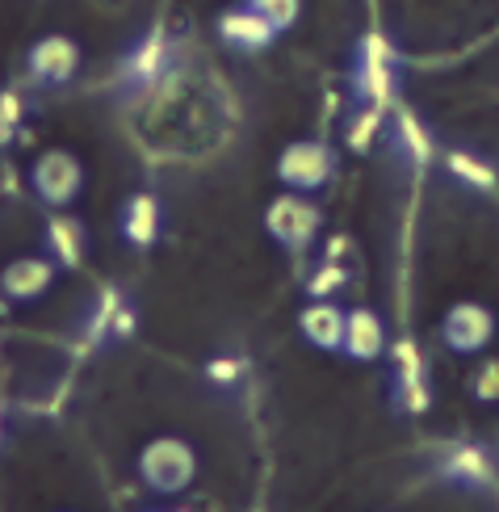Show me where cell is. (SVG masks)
Returning <instances> with one entry per match:
<instances>
[{"instance_id": "21", "label": "cell", "mask_w": 499, "mask_h": 512, "mask_svg": "<svg viewBox=\"0 0 499 512\" xmlns=\"http://www.w3.org/2000/svg\"><path fill=\"white\" fill-rule=\"evenodd\" d=\"M206 378L214 382V387H231V382L240 378V361L235 357H214V361H206Z\"/></svg>"}, {"instance_id": "7", "label": "cell", "mask_w": 499, "mask_h": 512, "mask_svg": "<svg viewBox=\"0 0 499 512\" xmlns=\"http://www.w3.org/2000/svg\"><path fill=\"white\" fill-rule=\"evenodd\" d=\"M277 34H281V30H277L256 5H248V0H235V5L219 17V38H223V47L240 51V55H256V51L273 47Z\"/></svg>"}, {"instance_id": "10", "label": "cell", "mask_w": 499, "mask_h": 512, "mask_svg": "<svg viewBox=\"0 0 499 512\" xmlns=\"http://www.w3.org/2000/svg\"><path fill=\"white\" fill-rule=\"evenodd\" d=\"M55 286V256H17L0 273L5 303H34Z\"/></svg>"}, {"instance_id": "13", "label": "cell", "mask_w": 499, "mask_h": 512, "mask_svg": "<svg viewBox=\"0 0 499 512\" xmlns=\"http://www.w3.org/2000/svg\"><path fill=\"white\" fill-rule=\"evenodd\" d=\"M84 223L76 215H68V210H55L51 223H47V252L55 256V265L63 269H76L84 261Z\"/></svg>"}, {"instance_id": "4", "label": "cell", "mask_w": 499, "mask_h": 512, "mask_svg": "<svg viewBox=\"0 0 499 512\" xmlns=\"http://www.w3.org/2000/svg\"><path fill=\"white\" fill-rule=\"evenodd\" d=\"M336 177V147L323 139H294L277 156V181L298 194H319Z\"/></svg>"}, {"instance_id": "2", "label": "cell", "mask_w": 499, "mask_h": 512, "mask_svg": "<svg viewBox=\"0 0 499 512\" xmlns=\"http://www.w3.org/2000/svg\"><path fill=\"white\" fill-rule=\"evenodd\" d=\"M30 189L47 210H68L84 194V164L68 147H47L30 164Z\"/></svg>"}, {"instance_id": "8", "label": "cell", "mask_w": 499, "mask_h": 512, "mask_svg": "<svg viewBox=\"0 0 499 512\" xmlns=\"http://www.w3.org/2000/svg\"><path fill=\"white\" fill-rule=\"evenodd\" d=\"M353 93L370 105H386L390 93H395V59H390V47L370 34L361 42V55H357V72H353Z\"/></svg>"}, {"instance_id": "17", "label": "cell", "mask_w": 499, "mask_h": 512, "mask_svg": "<svg viewBox=\"0 0 499 512\" xmlns=\"http://www.w3.org/2000/svg\"><path fill=\"white\" fill-rule=\"evenodd\" d=\"M378 131H382V105H365L357 118H349V147L353 152H370Z\"/></svg>"}, {"instance_id": "15", "label": "cell", "mask_w": 499, "mask_h": 512, "mask_svg": "<svg viewBox=\"0 0 499 512\" xmlns=\"http://www.w3.org/2000/svg\"><path fill=\"white\" fill-rule=\"evenodd\" d=\"M164 63H168V42H164L160 34L143 38L139 47L130 51V59H126V84H135V89H147V84L164 72Z\"/></svg>"}, {"instance_id": "12", "label": "cell", "mask_w": 499, "mask_h": 512, "mask_svg": "<svg viewBox=\"0 0 499 512\" xmlns=\"http://www.w3.org/2000/svg\"><path fill=\"white\" fill-rule=\"evenodd\" d=\"M386 319L370 307H353L349 311V328H344V357H353V361H374L386 353Z\"/></svg>"}, {"instance_id": "20", "label": "cell", "mask_w": 499, "mask_h": 512, "mask_svg": "<svg viewBox=\"0 0 499 512\" xmlns=\"http://www.w3.org/2000/svg\"><path fill=\"white\" fill-rule=\"evenodd\" d=\"M344 286H349V273H344V265H332V261L319 269V277H307V294L311 298H332Z\"/></svg>"}, {"instance_id": "1", "label": "cell", "mask_w": 499, "mask_h": 512, "mask_svg": "<svg viewBox=\"0 0 499 512\" xmlns=\"http://www.w3.org/2000/svg\"><path fill=\"white\" fill-rule=\"evenodd\" d=\"M135 475L151 496H164V500L181 496L193 487V479H198V450H193V441H185L177 433H160L139 450Z\"/></svg>"}, {"instance_id": "5", "label": "cell", "mask_w": 499, "mask_h": 512, "mask_svg": "<svg viewBox=\"0 0 499 512\" xmlns=\"http://www.w3.org/2000/svg\"><path fill=\"white\" fill-rule=\"evenodd\" d=\"M495 340V311L487 303L462 298L441 315V345L458 357H479Z\"/></svg>"}, {"instance_id": "3", "label": "cell", "mask_w": 499, "mask_h": 512, "mask_svg": "<svg viewBox=\"0 0 499 512\" xmlns=\"http://www.w3.org/2000/svg\"><path fill=\"white\" fill-rule=\"evenodd\" d=\"M319 227H323V215L311 202V194L290 189V194H277L265 206V231L273 236V244L286 248V252H307L319 236Z\"/></svg>"}, {"instance_id": "16", "label": "cell", "mask_w": 499, "mask_h": 512, "mask_svg": "<svg viewBox=\"0 0 499 512\" xmlns=\"http://www.w3.org/2000/svg\"><path fill=\"white\" fill-rule=\"evenodd\" d=\"M445 164H449V177L470 185V189H491L495 185V168L479 156H470V152H449Z\"/></svg>"}, {"instance_id": "14", "label": "cell", "mask_w": 499, "mask_h": 512, "mask_svg": "<svg viewBox=\"0 0 499 512\" xmlns=\"http://www.w3.org/2000/svg\"><path fill=\"white\" fill-rule=\"evenodd\" d=\"M441 479L453 487H466V492H479L491 479V458L479 445H458V450H449V458L441 462Z\"/></svg>"}, {"instance_id": "19", "label": "cell", "mask_w": 499, "mask_h": 512, "mask_svg": "<svg viewBox=\"0 0 499 512\" xmlns=\"http://www.w3.org/2000/svg\"><path fill=\"white\" fill-rule=\"evenodd\" d=\"M248 5H256L281 34L294 30V26H298V17H302V0H248Z\"/></svg>"}, {"instance_id": "11", "label": "cell", "mask_w": 499, "mask_h": 512, "mask_svg": "<svg viewBox=\"0 0 499 512\" xmlns=\"http://www.w3.org/2000/svg\"><path fill=\"white\" fill-rule=\"evenodd\" d=\"M118 231H122L126 248H135V252L156 248L160 231H164V210H160V198H156V194H130V198L122 202Z\"/></svg>"}, {"instance_id": "6", "label": "cell", "mask_w": 499, "mask_h": 512, "mask_svg": "<svg viewBox=\"0 0 499 512\" xmlns=\"http://www.w3.org/2000/svg\"><path fill=\"white\" fill-rule=\"evenodd\" d=\"M80 42L68 34H47L26 51V80L34 89H63L80 72Z\"/></svg>"}, {"instance_id": "18", "label": "cell", "mask_w": 499, "mask_h": 512, "mask_svg": "<svg viewBox=\"0 0 499 512\" xmlns=\"http://www.w3.org/2000/svg\"><path fill=\"white\" fill-rule=\"evenodd\" d=\"M466 395L474 403H487V408H491V403H499V361L495 357L483 361V366L466 378Z\"/></svg>"}, {"instance_id": "22", "label": "cell", "mask_w": 499, "mask_h": 512, "mask_svg": "<svg viewBox=\"0 0 499 512\" xmlns=\"http://www.w3.org/2000/svg\"><path fill=\"white\" fill-rule=\"evenodd\" d=\"M17 118H21V101H17L13 93H5V97H0V126H5V143H9V135H13Z\"/></svg>"}, {"instance_id": "9", "label": "cell", "mask_w": 499, "mask_h": 512, "mask_svg": "<svg viewBox=\"0 0 499 512\" xmlns=\"http://www.w3.org/2000/svg\"><path fill=\"white\" fill-rule=\"evenodd\" d=\"M344 328H349V311L336 298H311L298 311V332L319 353H344Z\"/></svg>"}]
</instances>
